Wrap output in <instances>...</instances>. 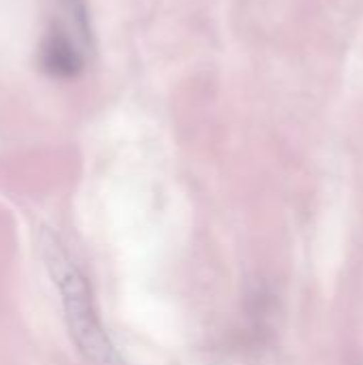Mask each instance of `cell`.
I'll list each match as a JSON object with an SVG mask.
<instances>
[{"label": "cell", "mask_w": 363, "mask_h": 365, "mask_svg": "<svg viewBox=\"0 0 363 365\" xmlns=\"http://www.w3.org/2000/svg\"><path fill=\"white\" fill-rule=\"evenodd\" d=\"M94 49L86 0H56V11L39 43V66L51 79H77Z\"/></svg>", "instance_id": "cell-2"}, {"label": "cell", "mask_w": 363, "mask_h": 365, "mask_svg": "<svg viewBox=\"0 0 363 365\" xmlns=\"http://www.w3.org/2000/svg\"><path fill=\"white\" fill-rule=\"evenodd\" d=\"M41 259L60 293L64 319L77 351L90 365H128L109 340L96 312L86 276L75 265L64 244L49 229L41 231Z\"/></svg>", "instance_id": "cell-1"}]
</instances>
